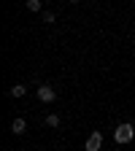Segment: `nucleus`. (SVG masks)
Segmentation results:
<instances>
[{"label":"nucleus","instance_id":"obj_1","mask_svg":"<svg viewBox=\"0 0 135 151\" xmlns=\"http://www.w3.org/2000/svg\"><path fill=\"white\" fill-rule=\"evenodd\" d=\"M132 138H135V127L130 122H124V124H119L116 129H113V140L116 143H130Z\"/></svg>","mask_w":135,"mask_h":151},{"label":"nucleus","instance_id":"obj_3","mask_svg":"<svg viewBox=\"0 0 135 151\" xmlns=\"http://www.w3.org/2000/svg\"><path fill=\"white\" fill-rule=\"evenodd\" d=\"M100 148H103V135L100 132H92L87 138V143H84V151H100Z\"/></svg>","mask_w":135,"mask_h":151},{"label":"nucleus","instance_id":"obj_7","mask_svg":"<svg viewBox=\"0 0 135 151\" xmlns=\"http://www.w3.org/2000/svg\"><path fill=\"white\" fill-rule=\"evenodd\" d=\"M27 8H30V11H41L43 3H41V0H27Z\"/></svg>","mask_w":135,"mask_h":151},{"label":"nucleus","instance_id":"obj_5","mask_svg":"<svg viewBox=\"0 0 135 151\" xmlns=\"http://www.w3.org/2000/svg\"><path fill=\"white\" fill-rule=\"evenodd\" d=\"M25 92H27V86H22V84H16V86H11V89H8L11 97H25Z\"/></svg>","mask_w":135,"mask_h":151},{"label":"nucleus","instance_id":"obj_6","mask_svg":"<svg viewBox=\"0 0 135 151\" xmlns=\"http://www.w3.org/2000/svg\"><path fill=\"white\" fill-rule=\"evenodd\" d=\"M46 127H60V116H57V113H49L46 116Z\"/></svg>","mask_w":135,"mask_h":151},{"label":"nucleus","instance_id":"obj_8","mask_svg":"<svg viewBox=\"0 0 135 151\" xmlns=\"http://www.w3.org/2000/svg\"><path fill=\"white\" fill-rule=\"evenodd\" d=\"M43 22H46V24H51V22H54V14H51V11H46V14H43Z\"/></svg>","mask_w":135,"mask_h":151},{"label":"nucleus","instance_id":"obj_4","mask_svg":"<svg viewBox=\"0 0 135 151\" xmlns=\"http://www.w3.org/2000/svg\"><path fill=\"white\" fill-rule=\"evenodd\" d=\"M11 132H14V135H25V132H27V122H25L22 116H16V119L11 122Z\"/></svg>","mask_w":135,"mask_h":151},{"label":"nucleus","instance_id":"obj_2","mask_svg":"<svg viewBox=\"0 0 135 151\" xmlns=\"http://www.w3.org/2000/svg\"><path fill=\"white\" fill-rule=\"evenodd\" d=\"M38 100H41V103H54V100H57V92H54V86L41 84V86H38Z\"/></svg>","mask_w":135,"mask_h":151}]
</instances>
